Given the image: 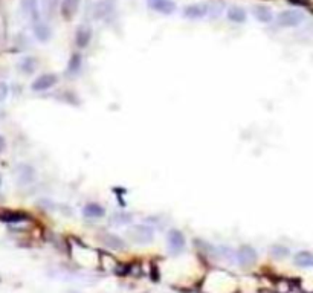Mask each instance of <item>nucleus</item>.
<instances>
[{"mask_svg": "<svg viewBox=\"0 0 313 293\" xmlns=\"http://www.w3.org/2000/svg\"><path fill=\"white\" fill-rule=\"evenodd\" d=\"M303 22H304V14L297 9L283 11L277 17V23L283 28H295V26H300Z\"/></svg>", "mask_w": 313, "mask_h": 293, "instance_id": "nucleus-1", "label": "nucleus"}, {"mask_svg": "<svg viewBox=\"0 0 313 293\" xmlns=\"http://www.w3.org/2000/svg\"><path fill=\"white\" fill-rule=\"evenodd\" d=\"M116 9V0H98L92 8V15L96 20L109 18Z\"/></svg>", "mask_w": 313, "mask_h": 293, "instance_id": "nucleus-2", "label": "nucleus"}, {"mask_svg": "<svg viewBox=\"0 0 313 293\" xmlns=\"http://www.w3.org/2000/svg\"><path fill=\"white\" fill-rule=\"evenodd\" d=\"M130 238L138 243V244H147V243H151L153 238H154V231L153 228L147 226V225H134L131 229H130Z\"/></svg>", "mask_w": 313, "mask_h": 293, "instance_id": "nucleus-3", "label": "nucleus"}, {"mask_svg": "<svg viewBox=\"0 0 313 293\" xmlns=\"http://www.w3.org/2000/svg\"><path fill=\"white\" fill-rule=\"evenodd\" d=\"M57 83H58V76L55 73H43L32 81L31 89L34 92H46L52 89Z\"/></svg>", "mask_w": 313, "mask_h": 293, "instance_id": "nucleus-4", "label": "nucleus"}, {"mask_svg": "<svg viewBox=\"0 0 313 293\" xmlns=\"http://www.w3.org/2000/svg\"><path fill=\"white\" fill-rule=\"evenodd\" d=\"M211 6L208 3H194V5H188L184 9V15L191 20H197V18H203L209 14Z\"/></svg>", "mask_w": 313, "mask_h": 293, "instance_id": "nucleus-5", "label": "nucleus"}, {"mask_svg": "<svg viewBox=\"0 0 313 293\" xmlns=\"http://www.w3.org/2000/svg\"><path fill=\"white\" fill-rule=\"evenodd\" d=\"M185 247V237L181 231L171 229L168 232V249L171 253H181Z\"/></svg>", "mask_w": 313, "mask_h": 293, "instance_id": "nucleus-6", "label": "nucleus"}, {"mask_svg": "<svg viewBox=\"0 0 313 293\" xmlns=\"http://www.w3.org/2000/svg\"><path fill=\"white\" fill-rule=\"evenodd\" d=\"M236 258H237V261H239L240 266L249 267L250 264H253L255 260H257V252H255V249L250 247V246H242V247L239 249Z\"/></svg>", "mask_w": 313, "mask_h": 293, "instance_id": "nucleus-7", "label": "nucleus"}, {"mask_svg": "<svg viewBox=\"0 0 313 293\" xmlns=\"http://www.w3.org/2000/svg\"><path fill=\"white\" fill-rule=\"evenodd\" d=\"M15 176H17V182L20 185H29L35 179V170L31 165H28V164H22V165L17 167Z\"/></svg>", "mask_w": 313, "mask_h": 293, "instance_id": "nucleus-8", "label": "nucleus"}, {"mask_svg": "<svg viewBox=\"0 0 313 293\" xmlns=\"http://www.w3.org/2000/svg\"><path fill=\"white\" fill-rule=\"evenodd\" d=\"M148 6L162 14H171L176 11V3L173 0H148Z\"/></svg>", "mask_w": 313, "mask_h": 293, "instance_id": "nucleus-9", "label": "nucleus"}, {"mask_svg": "<svg viewBox=\"0 0 313 293\" xmlns=\"http://www.w3.org/2000/svg\"><path fill=\"white\" fill-rule=\"evenodd\" d=\"M92 40V28L90 26H80L76 34H75V43L80 49H84L87 48V45L90 43Z\"/></svg>", "mask_w": 313, "mask_h": 293, "instance_id": "nucleus-10", "label": "nucleus"}, {"mask_svg": "<svg viewBox=\"0 0 313 293\" xmlns=\"http://www.w3.org/2000/svg\"><path fill=\"white\" fill-rule=\"evenodd\" d=\"M22 11L23 14L31 18L32 22H38L40 20V14H38V0H22Z\"/></svg>", "mask_w": 313, "mask_h": 293, "instance_id": "nucleus-11", "label": "nucleus"}, {"mask_svg": "<svg viewBox=\"0 0 313 293\" xmlns=\"http://www.w3.org/2000/svg\"><path fill=\"white\" fill-rule=\"evenodd\" d=\"M32 29H34L35 38H37L38 42H42V43L48 42V40L52 37V29H51L46 23H43V22H40V20H38V22H34Z\"/></svg>", "mask_w": 313, "mask_h": 293, "instance_id": "nucleus-12", "label": "nucleus"}, {"mask_svg": "<svg viewBox=\"0 0 313 293\" xmlns=\"http://www.w3.org/2000/svg\"><path fill=\"white\" fill-rule=\"evenodd\" d=\"M106 209L100 205V203H87L83 208V216L86 219H101L104 217Z\"/></svg>", "mask_w": 313, "mask_h": 293, "instance_id": "nucleus-13", "label": "nucleus"}, {"mask_svg": "<svg viewBox=\"0 0 313 293\" xmlns=\"http://www.w3.org/2000/svg\"><path fill=\"white\" fill-rule=\"evenodd\" d=\"M100 240H101V243H103L104 246H107V247H110V249H115V250H118V249H124L125 246L124 240L120 238L118 235L103 234L100 237Z\"/></svg>", "mask_w": 313, "mask_h": 293, "instance_id": "nucleus-14", "label": "nucleus"}, {"mask_svg": "<svg viewBox=\"0 0 313 293\" xmlns=\"http://www.w3.org/2000/svg\"><path fill=\"white\" fill-rule=\"evenodd\" d=\"M253 15L258 22L261 23H270L273 20V14L272 11L267 8V6H263V5H257L253 8Z\"/></svg>", "mask_w": 313, "mask_h": 293, "instance_id": "nucleus-15", "label": "nucleus"}, {"mask_svg": "<svg viewBox=\"0 0 313 293\" xmlns=\"http://www.w3.org/2000/svg\"><path fill=\"white\" fill-rule=\"evenodd\" d=\"M294 261L300 267H312L313 266V253L309 250H301L294 257Z\"/></svg>", "mask_w": 313, "mask_h": 293, "instance_id": "nucleus-16", "label": "nucleus"}, {"mask_svg": "<svg viewBox=\"0 0 313 293\" xmlns=\"http://www.w3.org/2000/svg\"><path fill=\"white\" fill-rule=\"evenodd\" d=\"M38 67V61L34 57H26L18 63V69L25 73V75H31L37 70Z\"/></svg>", "mask_w": 313, "mask_h": 293, "instance_id": "nucleus-17", "label": "nucleus"}, {"mask_svg": "<svg viewBox=\"0 0 313 293\" xmlns=\"http://www.w3.org/2000/svg\"><path fill=\"white\" fill-rule=\"evenodd\" d=\"M0 220L6 222V223H20L26 220V216L17 211H5L0 214Z\"/></svg>", "mask_w": 313, "mask_h": 293, "instance_id": "nucleus-18", "label": "nucleus"}, {"mask_svg": "<svg viewBox=\"0 0 313 293\" xmlns=\"http://www.w3.org/2000/svg\"><path fill=\"white\" fill-rule=\"evenodd\" d=\"M78 6H80V0H62L63 15L66 18L73 17L75 12L78 11Z\"/></svg>", "mask_w": 313, "mask_h": 293, "instance_id": "nucleus-19", "label": "nucleus"}, {"mask_svg": "<svg viewBox=\"0 0 313 293\" xmlns=\"http://www.w3.org/2000/svg\"><path fill=\"white\" fill-rule=\"evenodd\" d=\"M228 18L234 23H243L246 20V12L240 6H231L228 9Z\"/></svg>", "mask_w": 313, "mask_h": 293, "instance_id": "nucleus-20", "label": "nucleus"}, {"mask_svg": "<svg viewBox=\"0 0 313 293\" xmlns=\"http://www.w3.org/2000/svg\"><path fill=\"white\" fill-rule=\"evenodd\" d=\"M40 6H42V11H43L45 17L51 18V17H54L55 12H57L58 0H40Z\"/></svg>", "mask_w": 313, "mask_h": 293, "instance_id": "nucleus-21", "label": "nucleus"}, {"mask_svg": "<svg viewBox=\"0 0 313 293\" xmlns=\"http://www.w3.org/2000/svg\"><path fill=\"white\" fill-rule=\"evenodd\" d=\"M81 66H83V58H81V55H80V54H73V55L70 57V60H69L67 73H69V75H76V73L80 72Z\"/></svg>", "mask_w": 313, "mask_h": 293, "instance_id": "nucleus-22", "label": "nucleus"}, {"mask_svg": "<svg viewBox=\"0 0 313 293\" xmlns=\"http://www.w3.org/2000/svg\"><path fill=\"white\" fill-rule=\"evenodd\" d=\"M133 220V216L128 212H116L112 216V225L115 226H123V225H128Z\"/></svg>", "mask_w": 313, "mask_h": 293, "instance_id": "nucleus-23", "label": "nucleus"}, {"mask_svg": "<svg viewBox=\"0 0 313 293\" xmlns=\"http://www.w3.org/2000/svg\"><path fill=\"white\" fill-rule=\"evenodd\" d=\"M272 253H273L275 257L283 258L284 255H287V249L283 247V246H275V247H272Z\"/></svg>", "mask_w": 313, "mask_h": 293, "instance_id": "nucleus-24", "label": "nucleus"}, {"mask_svg": "<svg viewBox=\"0 0 313 293\" xmlns=\"http://www.w3.org/2000/svg\"><path fill=\"white\" fill-rule=\"evenodd\" d=\"M8 92H9L8 86H6L5 83H2V81H0V103L6 100V96H8Z\"/></svg>", "mask_w": 313, "mask_h": 293, "instance_id": "nucleus-25", "label": "nucleus"}, {"mask_svg": "<svg viewBox=\"0 0 313 293\" xmlns=\"http://www.w3.org/2000/svg\"><path fill=\"white\" fill-rule=\"evenodd\" d=\"M6 150V141L3 136H0V153H3Z\"/></svg>", "mask_w": 313, "mask_h": 293, "instance_id": "nucleus-26", "label": "nucleus"}, {"mask_svg": "<svg viewBox=\"0 0 313 293\" xmlns=\"http://www.w3.org/2000/svg\"><path fill=\"white\" fill-rule=\"evenodd\" d=\"M2 183H3V179H2V174H0V186H2Z\"/></svg>", "mask_w": 313, "mask_h": 293, "instance_id": "nucleus-27", "label": "nucleus"}]
</instances>
